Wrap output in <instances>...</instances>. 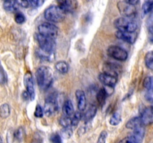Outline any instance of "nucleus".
<instances>
[{"mask_svg":"<svg viewBox=\"0 0 153 143\" xmlns=\"http://www.w3.org/2000/svg\"><path fill=\"white\" fill-rule=\"evenodd\" d=\"M36 80L39 87L46 90L51 86L53 80L52 70L48 66H40L36 71Z\"/></svg>","mask_w":153,"mask_h":143,"instance_id":"obj_1","label":"nucleus"},{"mask_svg":"<svg viewBox=\"0 0 153 143\" xmlns=\"http://www.w3.org/2000/svg\"><path fill=\"white\" fill-rule=\"evenodd\" d=\"M66 13L57 5H50L44 10V17L52 22H61L65 19Z\"/></svg>","mask_w":153,"mask_h":143,"instance_id":"obj_2","label":"nucleus"},{"mask_svg":"<svg viewBox=\"0 0 153 143\" xmlns=\"http://www.w3.org/2000/svg\"><path fill=\"white\" fill-rule=\"evenodd\" d=\"M114 26L118 29V31H124V32L134 33L137 30V25L133 18L122 16L114 21Z\"/></svg>","mask_w":153,"mask_h":143,"instance_id":"obj_3","label":"nucleus"},{"mask_svg":"<svg viewBox=\"0 0 153 143\" xmlns=\"http://www.w3.org/2000/svg\"><path fill=\"white\" fill-rule=\"evenodd\" d=\"M36 40L38 43L40 50L49 55H52L55 48V40L40 34H36Z\"/></svg>","mask_w":153,"mask_h":143,"instance_id":"obj_4","label":"nucleus"},{"mask_svg":"<svg viewBox=\"0 0 153 143\" xmlns=\"http://www.w3.org/2000/svg\"><path fill=\"white\" fill-rule=\"evenodd\" d=\"M38 34L44 37H49L55 40L58 34V28L55 25L49 22H43L37 27Z\"/></svg>","mask_w":153,"mask_h":143,"instance_id":"obj_5","label":"nucleus"},{"mask_svg":"<svg viewBox=\"0 0 153 143\" xmlns=\"http://www.w3.org/2000/svg\"><path fill=\"white\" fill-rule=\"evenodd\" d=\"M58 110V104L55 95H49L45 100L43 113L47 116H51L55 114Z\"/></svg>","mask_w":153,"mask_h":143,"instance_id":"obj_6","label":"nucleus"},{"mask_svg":"<svg viewBox=\"0 0 153 143\" xmlns=\"http://www.w3.org/2000/svg\"><path fill=\"white\" fill-rule=\"evenodd\" d=\"M108 54L110 57L117 60L124 61L128 58V52L117 46H111L108 49Z\"/></svg>","mask_w":153,"mask_h":143,"instance_id":"obj_7","label":"nucleus"},{"mask_svg":"<svg viewBox=\"0 0 153 143\" xmlns=\"http://www.w3.org/2000/svg\"><path fill=\"white\" fill-rule=\"evenodd\" d=\"M117 7L119 8L120 12L126 17L132 18L136 13L135 6L131 5L128 4L126 1H119L117 4Z\"/></svg>","mask_w":153,"mask_h":143,"instance_id":"obj_8","label":"nucleus"},{"mask_svg":"<svg viewBox=\"0 0 153 143\" xmlns=\"http://www.w3.org/2000/svg\"><path fill=\"white\" fill-rule=\"evenodd\" d=\"M24 84H25V89H26V92H28L30 96V100L33 101L35 97V91H34L32 74L29 72L25 73L24 75Z\"/></svg>","mask_w":153,"mask_h":143,"instance_id":"obj_9","label":"nucleus"},{"mask_svg":"<svg viewBox=\"0 0 153 143\" xmlns=\"http://www.w3.org/2000/svg\"><path fill=\"white\" fill-rule=\"evenodd\" d=\"M99 80L107 87L114 88L117 82V77L103 72L99 75Z\"/></svg>","mask_w":153,"mask_h":143,"instance_id":"obj_10","label":"nucleus"},{"mask_svg":"<svg viewBox=\"0 0 153 143\" xmlns=\"http://www.w3.org/2000/svg\"><path fill=\"white\" fill-rule=\"evenodd\" d=\"M140 120L143 125H150L153 122V109L152 107L145 108L140 114Z\"/></svg>","mask_w":153,"mask_h":143,"instance_id":"obj_11","label":"nucleus"},{"mask_svg":"<svg viewBox=\"0 0 153 143\" xmlns=\"http://www.w3.org/2000/svg\"><path fill=\"white\" fill-rule=\"evenodd\" d=\"M76 99H77L78 109L80 112L84 111L87 106L86 96H85V92L83 90H81V89H77L76 91Z\"/></svg>","mask_w":153,"mask_h":143,"instance_id":"obj_12","label":"nucleus"},{"mask_svg":"<svg viewBox=\"0 0 153 143\" xmlns=\"http://www.w3.org/2000/svg\"><path fill=\"white\" fill-rule=\"evenodd\" d=\"M116 37L120 40L127 42L128 43H134L137 38V34L134 33L124 32V31H117L115 34Z\"/></svg>","mask_w":153,"mask_h":143,"instance_id":"obj_13","label":"nucleus"},{"mask_svg":"<svg viewBox=\"0 0 153 143\" xmlns=\"http://www.w3.org/2000/svg\"><path fill=\"white\" fill-rule=\"evenodd\" d=\"M59 7L64 10L65 13L70 11H73L74 9H76L77 2L74 1H58Z\"/></svg>","mask_w":153,"mask_h":143,"instance_id":"obj_14","label":"nucleus"},{"mask_svg":"<svg viewBox=\"0 0 153 143\" xmlns=\"http://www.w3.org/2000/svg\"><path fill=\"white\" fill-rule=\"evenodd\" d=\"M97 112V107L95 105H91L88 110L85 113L84 116H82V119H84L85 122H88L94 118Z\"/></svg>","mask_w":153,"mask_h":143,"instance_id":"obj_15","label":"nucleus"},{"mask_svg":"<svg viewBox=\"0 0 153 143\" xmlns=\"http://www.w3.org/2000/svg\"><path fill=\"white\" fill-rule=\"evenodd\" d=\"M144 134H145V128L143 125L137 127V128H136L135 129L133 130L132 136L135 139L136 141H137L138 143H140V142H142L143 137H144Z\"/></svg>","mask_w":153,"mask_h":143,"instance_id":"obj_16","label":"nucleus"},{"mask_svg":"<svg viewBox=\"0 0 153 143\" xmlns=\"http://www.w3.org/2000/svg\"><path fill=\"white\" fill-rule=\"evenodd\" d=\"M63 113L65 116L67 117H71L74 113V108H73V103L70 100H67L64 103L63 105Z\"/></svg>","mask_w":153,"mask_h":143,"instance_id":"obj_17","label":"nucleus"},{"mask_svg":"<svg viewBox=\"0 0 153 143\" xmlns=\"http://www.w3.org/2000/svg\"><path fill=\"white\" fill-rule=\"evenodd\" d=\"M141 125H142L140 116H137V117H134L130 119V120H128L127 123L126 124V128H128V129L134 130L137 127L141 126Z\"/></svg>","mask_w":153,"mask_h":143,"instance_id":"obj_18","label":"nucleus"},{"mask_svg":"<svg viewBox=\"0 0 153 143\" xmlns=\"http://www.w3.org/2000/svg\"><path fill=\"white\" fill-rule=\"evenodd\" d=\"M3 7L6 11L13 12L19 8V5L16 1H5L3 3Z\"/></svg>","mask_w":153,"mask_h":143,"instance_id":"obj_19","label":"nucleus"},{"mask_svg":"<svg viewBox=\"0 0 153 143\" xmlns=\"http://www.w3.org/2000/svg\"><path fill=\"white\" fill-rule=\"evenodd\" d=\"M55 67L57 71L61 74H66L69 70V66L65 61H58L55 63Z\"/></svg>","mask_w":153,"mask_h":143,"instance_id":"obj_20","label":"nucleus"},{"mask_svg":"<svg viewBox=\"0 0 153 143\" xmlns=\"http://www.w3.org/2000/svg\"><path fill=\"white\" fill-rule=\"evenodd\" d=\"M108 93L107 92L105 91V88H102L100 89V90L98 91L97 94V99L98 101L99 104H100L101 106H102L103 104L105 103V100L106 98H107Z\"/></svg>","mask_w":153,"mask_h":143,"instance_id":"obj_21","label":"nucleus"},{"mask_svg":"<svg viewBox=\"0 0 153 143\" xmlns=\"http://www.w3.org/2000/svg\"><path fill=\"white\" fill-rule=\"evenodd\" d=\"M10 113V106L7 104H3L0 106V117L2 119H7Z\"/></svg>","mask_w":153,"mask_h":143,"instance_id":"obj_22","label":"nucleus"},{"mask_svg":"<svg viewBox=\"0 0 153 143\" xmlns=\"http://www.w3.org/2000/svg\"><path fill=\"white\" fill-rule=\"evenodd\" d=\"M145 63H146V67L149 69L150 70H152L153 69V52L152 51L147 52L145 55L144 57Z\"/></svg>","mask_w":153,"mask_h":143,"instance_id":"obj_23","label":"nucleus"},{"mask_svg":"<svg viewBox=\"0 0 153 143\" xmlns=\"http://www.w3.org/2000/svg\"><path fill=\"white\" fill-rule=\"evenodd\" d=\"M121 122V115L119 112H116L114 113L111 117L110 120H109V123L111 125L113 126H117L119 125Z\"/></svg>","mask_w":153,"mask_h":143,"instance_id":"obj_24","label":"nucleus"},{"mask_svg":"<svg viewBox=\"0 0 153 143\" xmlns=\"http://www.w3.org/2000/svg\"><path fill=\"white\" fill-rule=\"evenodd\" d=\"M71 125L72 126H77L78 124L80 122L81 119L82 118V112L80 111H76L71 116Z\"/></svg>","mask_w":153,"mask_h":143,"instance_id":"obj_25","label":"nucleus"},{"mask_svg":"<svg viewBox=\"0 0 153 143\" xmlns=\"http://www.w3.org/2000/svg\"><path fill=\"white\" fill-rule=\"evenodd\" d=\"M13 137L19 142H22L24 139V137H25V130H24L23 128L20 127L16 130H15L14 133H13Z\"/></svg>","mask_w":153,"mask_h":143,"instance_id":"obj_26","label":"nucleus"},{"mask_svg":"<svg viewBox=\"0 0 153 143\" xmlns=\"http://www.w3.org/2000/svg\"><path fill=\"white\" fill-rule=\"evenodd\" d=\"M153 7V1H146L143 4L142 6V10L144 14H147V13H150L152 10Z\"/></svg>","mask_w":153,"mask_h":143,"instance_id":"obj_27","label":"nucleus"},{"mask_svg":"<svg viewBox=\"0 0 153 143\" xmlns=\"http://www.w3.org/2000/svg\"><path fill=\"white\" fill-rule=\"evenodd\" d=\"M59 124L63 128H70L71 127V118L67 116H62L59 119Z\"/></svg>","mask_w":153,"mask_h":143,"instance_id":"obj_28","label":"nucleus"},{"mask_svg":"<svg viewBox=\"0 0 153 143\" xmlns=\"http://www.w3.org/2000/svg\"><path fill=\"white\" fill-rule=\"evenodd\" d=\"M7 81V76L0 62V84L4 85Z\"/></svg>","mask_w":153,"mask_h":143,"instance_id":"obj_29","label":"nucleus"},{"mask_svg":"<svg viewBox=\"0 0 153 143\" xmlns=\"http://www.w3.org/2000/svg\"><path fill=\"white\" fill-rule=\"evenodd\" d=\"M61 133L62 136H64L65 139H69L73 135V129L71 127L70 128H64L61 131Z\"/></svg>","mask_w":153,"mask_h":143,"instance_id":"obj_30","label":"nucleus"},{"mask_svg":"<svg viewBox=\"0 0 153 143\" xmlns=\"http://www.w3.org/2000/svg\"><path fill=\"white\" fill-rule=\"evenodd\" d=\"M143 86L146 90H152V77L151 76L146 77L143 80Z\"/></svg>","mask_w":153,"mask_h":143,"instance_id":"obj_31","label":"nucleus"},{"mask_svg":"<svg viewBox=\"0 0 153 143\" xmlns=\"http://www.w3.org/2000/svg\"><path fill=\"white\" fill-rule=\"evenodd\" d=\"M14 20L17 24H22L23 22H25V16H24L23 13H20V12H16L14 16Z\"/></svg>","mask_w":153,"mask_h":143,"instance_id":"obj_32","label":"nucleus"},{"mask_svg":"<svg viewBox=\"0 0 153 143\" xmlns=\"http://www.w3.org/2000/svg\"><path fill=\"white\" fill-rule=\"evenodd\" d=\"M50 142L52 143H62V139L58 133H52L50 136Z\"/></svg>","mask_w":153,"mask_h":143,"instance_id":"obj_33","label":"nucleus"},{"mask_svg":"<svg viewBox=\"0 0 153 143\" xmlns=\"http://www.w3.org/2000/svg\"><path fill=\"white\" fill-rule=\"evenodd\" d=\"M108 137V133L106 130H102L99 136L97 143H106V139Z\"/></svg>","mask_w":153,"mask_h":143,"instance_id":"obj_34","label":"nucleus"},{"mask_svg":"<svg viewBox=\"0 0 153 143\" xmlns=\"http://www.w3.org/2000/svg\"><path fill=\"white\" fill-rule=\"evenodd\" d=\"M37 55L39 56V57H40L41 59L44 60H51V55L49 54H46L45 52H43V51H39V52H37Z\"/></svg>","mask_w":153,"mask_h":143,"instance_id":"obj_35","label":"nucleus"},{"mask_svg":"<svg viewBox=\"0 0 153 143\" xmlns=\"http://www.w3.org/2000/svg\"><path fill=\"white\" fill-rule=\"evenodd\" d=\"M43 113H43V108L40 107V105L37 104V105L36 106L35 110H34V116L37 118H41L43 117Z\"/></svg>","mask_w":153,"mask_h":143,"instance_id":"obj_36","label":"nucleus"},{"mask_svg":"<svg viewBox=\"0 0 153 143\" xmlns=\"http://www.w3.org/2000/svg\"><path fill=\"white\" fill-rule=\"evenodd\" d=\"M43 3H44V1H43V0H30L29 1L30 6L34 7H40V6L43 5Z\"/></svg>","mask_w":153,"mask_h":143,"instance_id":"obj_37","label":"nucleus"},{"mask_svg":"<svg viewBox=\"0 0 153 143\" xmlns=\"http://www.w3.org/2000/svg\"><path fill=\"white\" fill-rule=\"evenodd\" d=\"M119 143H138V142L136 141V139L132 136H126L124 139H123Z\"/></svg>","mask_w":153,"mask_h":143,"instance_id":"obj_38","label":"nucleus"},{"mask_svg":"<svg viewBox=\"0 0 153 143\" xmlns=\"http://www.w3.org/2000/svg\"><path fill=\"white\" fill-rule=\"evenodd\" d=\"M145 98L149 102H152V90H146V94H145Z\"/></svg>","mask_w":153,"mask_h":143,"instance_id":"obj_39","label":"nucleus"},{"mask_svg":"<svg viewBox=\"0 0 153 143\" xmlns=\"http://www.w3.org/2000/svg\"><path fill=\"white\" fill-rule=\"evenodd\" d=\"M17 1L18 5L21 6L22 7H25V8H27V7H30L29 1Z\"/></svg>","mask_w":153,"mask_h":143,"instance_id":"obj_40","label":"nucleus"},{"mask_svg":"<svg viewBox=\"0 0 153 143\" xmlns=\"http://www.w3.org/2000/svg\"><path fill=\"white\" fill-rule=\"evenodd\" d=\"M42 142H43V139H42V138L40 136H34L31 142V143H42Z\"/></svg>","mask_w":153,"mask_h":143,"instance_id":"obj_41","label":"nucleus"},{"mask_svg":"<svg viewBox=\"0 0 153 143\" xmlns=\"http://www.w3.org/2000/svg\"><path fill=\"white\" fill-rule=\"evenodd\" d=\"M22 98H23L24 100H25V101L30 100V96H29V95H28V93L26 92V91H24V92H22Z\"/></svg>","mask_w":153,"mask_h":143,"instance_id":"obj_42","label":"nucleus"},{"mask_svg":"<svg viewBox=\"0 0 153 143\" xmlns=\"http://www.w3.org/2000/svg\"><path fill=\"white\" fill-rule=\"evenodd\" d=\"M126 1L128 4H131V5H133V6H136V4L139 3V1H137V0H131V1H128V0H126Z\"/></svg>","mask_w":153,"mask_h":143,"instance_id":"obj_43","label":"nucleus"},{"mask_svg":"<svg viewBox=\"0 0 153 143\" xmlns=\"http://www.w3.org/2000/svg\"><path fill=\"white\" fill-rule=\"evenodd\" d=\"M0 143H3V140H2V139H1V136H0Z\"/></svg>","mask_w":153,"mask_h":143,"instance_id":"obj_44","label":"nucleus"}]
</instances>
